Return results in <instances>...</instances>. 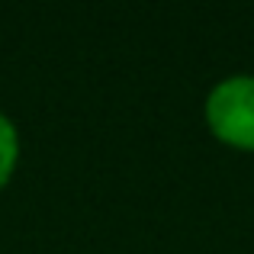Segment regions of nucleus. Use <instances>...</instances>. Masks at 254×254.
Masks as SVG:
<instances>
[{"label": "nucleus", "instance_id": "obj_2", "mask_svg": "<svg viewBox=\"0 0 254 254\" xmlns=\"http://www.w3.org/2000/svg\"><path fill=\"white\" fill-rule=\"evenodd\" d=\"M16 158H19V138H16V129L13 123L0 113V190L6 187L13 168H16Z\"/></svg>", "mask_w": 254, "mask_h": 254}, {"label": "nucleus", "instance_id": "obj_1", "mask_svg": "<svg viewBox=\"0 0 254 254\" xmlns=\"http://www.w3.org/2000/svg\"><path fill=\"white\" fill-rule=\"evenodd\" d=\"M206 119L212 135L225 145L254 151V77L238 74L212 87L206 100Z\"/></svg>", "mask_w": 254, "mask_h": 254}]
</instances>
